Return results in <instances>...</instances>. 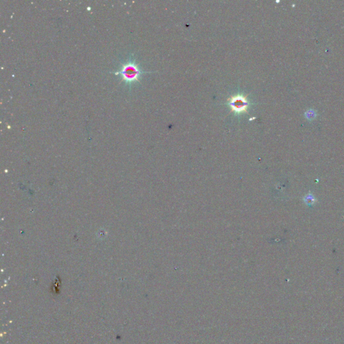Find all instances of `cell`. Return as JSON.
Wrapping results in <instances>:
<instances>
[{"label": "cell", "mask_w": 344, "mask_h": 344, "mask_svg": "<svg viewBox=\"0 0 344 344\" xmlns=\"http://www.w3.org/2000/svg\"><path fill=\"white\" fill-rule=\"evenodd\" d=\"M316 112L313 109H309L305 113V116L308 120H313L316 117Z\"/></svg>", "instance_id": "3"}, {"label": "cell", "mask_w": 344, "mask_h": 344, "mask_svg": "<svg viewBox=\"0 0 344 344\" xmlns=\"http://www.w3.org/2000/svg\"><path fill=\"white\" fill-rule=\"evenodd\" d=\"M227 102L231 112L237 115L248 114L249 102L246 95L242 94L233 95L228 98Z\"/></svg>", "instance_id": "2"}, {"label": "cell", "mask_w": 344, "mask_h": 344, "mask_svg": "<svg viewBox=\"0 0 344 344\" xmlns=\"http://www.w3.org/2000/svg\"><path fill=\"white\" fill-rule=\"evenodd\" d=\"M148 73L151 72L143 71L139 65L136 63L135 59H130L121 65V68L117 71L115 74L116 75H119L121 77L122 81L130 85L132 83L139 82L143 74Z\"/></svg>", "instance_id": "1"}]
</instances>
